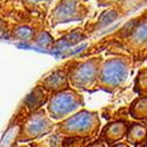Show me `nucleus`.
Instances as JSON below:
<instances>
[{
    "label": "nucleus",
    "instance_id": "1",
    "mask_svg": "<svg viewBox=\"0 0 147 147\" xmlns=\"http://www.w3.org/2000/svg\"><path fill=\"white\" fill-rule=\"evenodd\" d=\"M100 120L95 113L80 111L65 119L59 126V132L69 137H91L98 132Z\"/></svg>",
    "mask_w": 147,
    "mask_h": 147
},
{
    "label": "nucleus",
    "instance_id": "2",
    "mask_svg": "<svg viewBox=\"0 0 147 147\" xmlns=\"http://www.w3.org/2000/svg\"><path fill=\"white\" fill-rule=\"evenodd\" d=\"M129 73L128 64L124 59L113 58L106 60L99 68L98 82L106 90H113L120 87L127 80Z\"/></svg>",
    "mask_w": 147,
    "mask_h": 147
},
{
    "label": "nucleus",
    "instance_id": "3",
    "mask_svg": "<svg viewBox=\"0 0 147 147\" xmlns=\"http://www.w3.org/2000/svg\"><path fill=\"white\" fill-rule=\"evenodd\" d=\"M81 104V96L76 91L67 88L52 96V99L48 102L47 109L50 117L53 119H67L77 109H79Z\"/></svg>",
    "mask_w": 147,
    "mask_h": 147
},
{
    "label": "nucleus",
    "instance_id": "4",
    "mask_svg": "<svg viewBox=\"0 0 147 147\" xmlns=\"http://www.w3.org/2000/svg\"><path fill=\"white\" fill-rule=\"evenodd\" d=\"M53 128V124L44 111H38L32 113L25 124L21 127L20 141H28L32 139H36L44 134L50 133Z\"/></svg>",
    "mask_w": 147,
    "mask_h": 147
},
{
    "label": "nucleus",
    "instance_id": "5",
    "mask_svg": "<svg viewBox=\"0 0 147 147\" xmlns=\"http://www.w3.org/2000/svg\"><path fill=\"white\" fill-rule=\"evenodd\" d=\"M98 76H99V67L96 65V61L88 60L72 69L69 81L77 88L87 90L92 87L98 80Z\"/></svg>",
    "mask_w": 147,
    "mask_h": 147
},
{
    "label": "nucleus",
    "instance_id": "6",
    "mask_svg": "<svg viewBox=\"0 0 147 147\" xmlns=\"http://www.w3.org/2000/svg\"><path fill=\"white\" fill-rule=\"evenodd\" d=\"M82 16L80 13V8L76 0H64L53 9L52 19L54 22H68L81 19Z\"/></svg>",
    "mask_w": 147,
    "mask_h": 147
},
{
    "label": "nucleus",
    "instance_id": "7",
    "mask_svg": "<svg viewBox=\"0 0 147 147\" xmlns=\"http://www.w3.org/2000/svg\"><path fill=\"white\" fill-rule=\"evenodd\" d=\"M128 126L122 121H114L108 124L101 133V138L105 140V142L109 145L117 144L118 140L122 139L127 134Z\"/></svg>",
    "mask_w": 147,
    "mask_h": 147
},
{
    "label": "nucleus",
    "instance_id": "8",
    "mask_svg": "<svg viewBox=\"0 0 147 147\" xmlns=\"http://www.w3.org/2000/svg\"><path fill=\"white\" fill-rule=\"evenodd\" d=\"M68 80L69 78L65 76L64 72L57 71L42 81V86L45 90L50 92H54L57 94L59 92H63L68 88Z\"/></svg>",
    "mask_w": 147,
    "mask_h": 147
},
{
    "label": "nucleus",
    "instance_id": "9",
    "mask_svg": "<svg viewBox=\"0 0 147 147\" xmlns=\"http://www.w3.org/2000/svg\"><path fill=\"white\" fill-rule=\"evenodd\" d=\"M127 141L132 145H142L147 139V127L141 124H133L127 129Z\"/></svg>",
    "mask_w": 147,
    "mask_h": 147
},
{
    "label": "nucleus",
    "instance_id": "10",
    "mask_svg": "<svg viewBox=\"0 0 147 147\" xmlns=\"http://www.w3.org/2000/svg\"><path fill=\"white\" fill-rule=\"evenodd\" d=\"M20 134H21V126L16 124L13 126H11L6 133L5 136L3 137V140H1V147H12L17 140H19L20 138Z\"/></svg>",
    "mask_w": 147,
    "mask_h": 147
},
{
    "label": "nucleus",
    "instance_id": "11",
    "mask_svg": "<svg viewBox=\"0 0 147 147\" xmlns=\"http://www.w3.org/2000/svg\"><path fill=\"white\" fill-rule=\"evenodd\" d=\"M131 41L137 46L147 45V22H142L134 28L131 34Z\"/></svg>",
    "mask_w": 147,
    "mask_h": 147
},
{
    "label": "nucleus",
    "instance_id": "12",
    "mask_svg": "<svg viewBox=\"0 0 147 147\" xmlns=\"http://www.w3.org/2000/svg\"><path fill=\"white\" fill-rule=\"evenodd\" d=\"M131 114L137 118V119H142L147 117V98H140L136 102H134L131 107Z\"/></svg>",
    "mask_w": 147,
    "mask_h": 147
},
{
    "label": "nucleus",
    "instance_id": "13",
    "mask_svg": "<svg viewBox=\"0 0 147 147\" xmlns=\"http://www.w3.org/2000/svg\"><path fill=\"white\" fill-rule=\"evenodd\" d=\"M16 36L20 40H27L32 36V31L27 27H19L16 30Z\"/></svg>",
    "mask_w": 147,
    "mask_h": 147
},
{
    "label": "nucleus",
    "instance_id": "14",
    "mask_svg": "<svg viewBox=\"0 0 147 147\" xmlns=\"http://www.w3.org/2000/svg\"><path fill=\"white\" fill-rule=\"evenodd\" d=\"M87 147H105V145H104V142H102L101 140H98V141L92 142V144L88 145Z\"/></svg>",
    "mask_w": 147,
    "mask_h": 147
},
{
    "label": "nucleus",
    "instance_id": "15",
    "mask_svg": "<svg viewBox=\"0 0 147 147\" xmlns=\"http://www.w3.org/2000/svg\"><path fill=\"white\" fill-rule=\"evenodd\" d=\"M28 3L32 4H40V3H47V1H51V0H27Z\"/></svg>",
    "mask_w": 147,
    "mask_h": 147
},
{
    "label": "nucleus",
    "instance_id": "16",
    "mask_svg": "<svg viewBox=\"0 0 147 147\" xmlns=\"http://www.w3.org/2000/svg\"><path fill=\"white\" fill-rule=\"evenodd\" d=\"M111 147H129L127 144H122V142H119V144H114L112 145Z\"/></svg>",
    "mask_w": 147,
    "mask_h": 147
},
{
    "label": "nucleus",
    "instance_id": "17",
    "mask_svg": "<svg viewBox=\"0 0 147 147\" xmlns=\"http://www.w3.org/2000/svg\"><path fill=\"white\" fill-rule=\"evenodd\" d=\"M109 1H112V3H117V1H124V0H109Z\"/></svg>",
    "mask_w": 147,
    "mask_h": 147
},
{
    "label": "nucleus",
    "instance_id": "18",
    "mask_svg": "<svg viewBox=\"0 0 147 147\" xmlns=\"http://www.w3.org/2000/svg\"><path fill=\"white\" fill-rule=\"evenodd\" d=\"M140 147H147V142H145V144H142Z\"/></svg>",
    "mask_w": 147,
    "mask_h": 147
}]
</instances>
